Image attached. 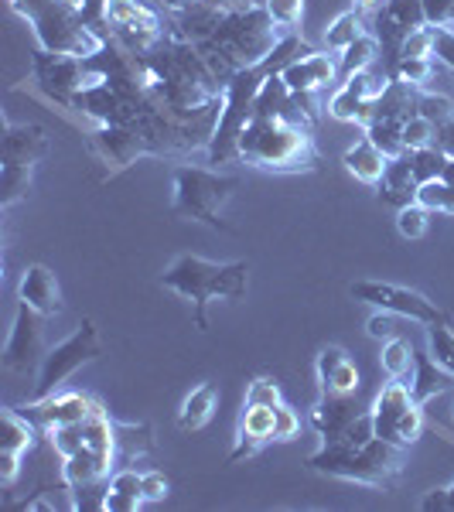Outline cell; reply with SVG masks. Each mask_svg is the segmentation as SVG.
Returning a JSON list of instances; mask_svg holds the SVG:
<instances>
[{
    "label": "cell",
    "instance_id": "obj_47",
    "mask_svg": "<svg viewBox=\"0 0 454 512\" xmlns=\"http://www.w3.org/2000/svg\"><path fill=\"white\" fill-rule=\"evenodd\" d=\"M434 147L448 154V158H454V113L448 120L434 123Z\"/></svg>",
    "mask_w": 454,
    "mask_h": 512
},
{
    "label": "cell",
    "instance_id": "obj_38",
    "mask_svg": "<svg viewBox=\"0 0 454 512\" xmlns=\"http://www.w3.org/2000/svg\"><path fill=\"white\" fill-rule=\"evenodd\" d=\"M434 72H437L434 59H400V62H396V76L393 79H403V82H410V86L424 89L427 82L434 79Z\"/></svg>",
    "mask_w": 454,
    "mask_h": 512
},
{
    "label": "cell",
    "instance_id": "obj_49",
    "mask_svg": "<svg viewBox=\"0 0 454 512\" xmlns=\"http://www.w3.org/2000/svg\"><path fill=\"white\" fill-rule=\"evenodd\" d=\"M420 509H424V512H451L448 489H431L424 499H420Z\"/></svg>",
    "mask_w": 454,
    "mask_h": 512
},
{
    "label": "cell",
    "instance_id": "obj_8",
    "mask_svg": "<svg viewBox=\"0 0 454 512\" xmlns=\"http://www.w3.org/2000/svg\"><path fill=\"white\" fill-rule=\"evenodd\" d=\"M99 355H103V338H99L96 321L82 318L76 332L69 338H62L55 349L45 352L41 369H38V383H35V390H31V400H45V396L59 393L86 362L99 359Z\"/></svg>",
    "mask_w": 454,
    "mask_h": 512
},
{
    "label": "cell",
    "instance_id": "obj_48",
    "mask_svg": "<svg viewBox=\"0 0 454 512\" xmlns=\"http://www.w3.org/2000/svg\"><path fill=\"white\" fill-rule=\"evenodd\" d=\"M434 55L441 59L448 69L454 72V35H448V31L437 28V41H434Z\"/></svg>",
    "mask_w": 454,
    "mask_h": 512
},
{
    "label": "cell",
    "instance_id": "obj_13",
    "mask_svg": "<svg viewBox=\"0 0 454 512\" xmlns=\"http://www.w3.org/2000/svg\"><path fill=\"white\" fill-rule=\"evenodd\" d=\"M38 444V424L14 407L4 410V437H0V485L11 489L21 472V458Z\"/></svg>",
    "mask_w": 454,
    "mask_h": 512
},
{
    "label": "cell",
    "instance_id": "obj_17",
    "mask_svg": "<svg viewBox=\"0 0 454 512\" xmlns=\"http://www.w3.org/2000/svg\"><path fill=\"white\" fill-rule=\"evenodd\" d=\"M222 18H226V7L222 4H216V0H195L185 11L168 14V28L171 35L192 41V45H205L219 31Z\"/></svg>",
    "mask_w": 454,
    "mask_h": 512
},
{
    "label": "cell",
    "instance_id": "obj_51",
    "mask_svg": "<svg viewBox=\"0 0 454 512\" xmlns=\"http://www.w3.org/2000/svg\"><path fill=\"white\" fill-rule=\"evenodd\" d=\"M195 0H154V7H161V11L175 14V11H185V7H192Z\"/></svg>",
    "mask_w": 454,
    "mask_h": 512
},
{
    "label": "cell",
    "instance_id": "obj_16",
    "mask_svg": "<svg viewBox=\"0 0 454 512\" xmlns=\"http://www.w3.org/2000/svg\"><path fill=\"white\" fill-rule=\"evenodd\" d=\"M386 86H390V79H386L383 72L376 69V65H373V69L352 72V76L345 79V86L332 96V106H328V113H332L335 120L356 123L362 106H366L369 99H376Z\"/></svg>",
    "mask_w": 454,
    "mask_h": 512
},
{
    "label": "cell",
    "instance_id": "obj_20",
    "mask_svg": "<svg viewBox=\"0 0 454 512\" xmlns=\"http://www.w3.org/2000/svg\"><path fill=\"white\" fill-rule=\"evenodd\" d=\"M18 301L31 304V308L41 311L45 318L62 315V291H59V280H55V274H52L48 267H41V263H31V267L21 274Z\"/></svg>",
    "mask_w": 454,
    "mask_h": 512
},
{
    "label": "cell",
    "instance_id": "obj_24",
    "mask_svg": "<svg viewBox=\"0 0 454 512\" xmlns=\"http://www.w3.org/2000/svg\"><path fill=\"white\" fill-rule=\"evenodd\" d=\"M454 390V376L444 366H437V359L431 352H417L414 349V383H410V396L424 407L434 396Z\"/></svg>",
    "mask_w": 454,
    "mask_h": 512
},
{
    "label": "cell",
    "instance_id": "obj_27",
    "mask_svg": "<svg viewBox=\"0 0 454 512\" xmlns=\"http://www.w3.org/2000/svg\"><path fill=\"white\" fill-rule=\"evenodd\" d=\"M154 451L151 424H117V465H130L140 454Z\"/></svg>",
    "mask_w": 454,
    "mask_h": 512
},
{
    "label": "cell",
    "instance_id": "obj_7",
    "mask_svg": "<svg viewBox=\"0 0 454 512\" xmlns=\"http://www.w3.org/2000/svg\"><path fill=\"white\" fill-rule=\"evenodd\" d=\"M236 188H239L236 175H222V171L195 168V164L188 168V164H181V168H175L171 216L205 222V226H212V229L233 233V226L222 219V209H226V202L236 195Z\"/></svg>",
    "mask_w": 454,
    "mask_h": 512
},
{
    "label": "cell",
    "instance_id": "obj_32",
    "mask_svg": "<svg viewBox=\"0 0 454 512\" xmlns=\"http://www.w3.org/2000/svg\"><path fill=\"white\" fill-rule=\"evenodd\" d=\"M376 62H379V41H376V35H362V38H356L342 52V72H345V76H352V72H362V69H373Z\"/></svg>",
    "mask_w": 454,
    "mask_h": 512
},
{
    "label": "cell",
    "instance_id": "obj_35",
    "mask_svg": "<svg viewBox=\"0 0 454 512\" xmlns=\"http://www.w3.org/2000/svg\"><path fill=\"white\" fill-rule=\"evenodd\" d=\"M427 226H431V209H424L420 202L403 205V209L396 212V229H400V236L420 239V236H427Z\"/></svg>",
    "mask_w": 454,
    "mask_h": 512
},
{
    "label": "cell",
    "instance_id": "obj_22",
    "mask_svg": "<svg viewBox=\"0 0 454 512\" xmlns=\"http://www.w3.org/2000/svg\"><path fill=\"white\" fill-rule=\"evenodd\" d=\"M318 383L325 393H359V366L338 345H325L318 352Z\"/></svg>",
    "mask_w": 454,
    "mask_h": 512
},
{
    "label": "cell",
    "instance_id": "obj_15",
    "mask_svg": "<svg viewBox=\"0 0 454 512\" xmlns=\"http://www.w3.org/2000/svg\"><path fill=\"white\" fill-rule=\"evenodd\" d=\"M338 69H342V55H332V48H328V52H311V55H304V59L291 62L280 76H284L291 93L315 96L318 89H325L328 82H335Z\"/></svg>",
    "mask_w": 454,
    "mask_h": 512
},
{
    "label": "cell",
    "instance_id": "obj_19",
    "mask_svg": "<svg viewBox=\"0 0 454 512\" xmlns=\"http://www.w3.org/2000/svg\"><path fill=\"white\" fill-rule=\"evenodd\" d=\"M414 396H410V386L403 383V379H393V383H386L379 396L373 400V427H376V437H383V441L396 444V427H400L403 414H407L410 407H414Z\"/></svg>",
    "mask_w": 454,
    "mask_h": 512
},
{
    "label": "cell",
    "instance_id": "obj_18",
    "mask_svg": "<svg viewBox=\"0 0 454 512\" xmlns=\"http://www.w3.org/2000/svg\"><path fill=\"white\" fill-rule=\"evenodd\" d=\"M274 441V407H243L236 431V448L229 451V465L253 458L263 444Z\"/></svg>",
    "mask_w": 454,
    "mask_h": 512
},
{
    "label": "cell",
    "instance_id": "obj_41",
    "mask_svg": "<svg viewBox=\"0 0 454 512\" xmlns=\"http://www.w3.org/2000/svg\"><path fill=\"white\" fill-rule=\"evenodd\" d=\"M403 321H410V318H403V315H393V311H379V315L369 318V325H366V332L373 335V338H396V335H403Z\"/></svg>",
    "mask_w": 454,
    "mask_h": 512
},
{
    "label": "cell",
    "instance_id": "obj_1",
    "mask_svg": "<svg viewBox=\"0 0 454 512\" xmlns=\"http://www.w3.org/2000/svg\"><path fill=\"white\" fill-rule=\"evenodd\" d=\"M315 96H297L280 72L263 82L253 120L239 137V161L270 175H311L321 168L315 144Z\"/></svg>",
    "mask_w": 454,
    "mask_h": 512
},
{
    "label": "cell",
    "instance_id": "obj_36",
    "mask_svg": "<svg viewBox=\"0 0 454 512\" xmlns=\"http://www.w3.org/2000/svg\"><path fill=\"white\" fill-rule=\"evenodd\" d=\"M48 441H52V448L62 454V458H72V454H79L86 448V431H82V420L79 424H59L48 431Z\"/></svg>",
    "mask_w": 454,
    "mask_h": 512
},
{
    "label": "cell",
    "instance_id": "obj_39",
    "mask_svg": "<svg viewBox=\"0 0 454 512\" xmlns=\"http://www.w3.org/2000/svg\"><path fill=\"white\" fill-rule=\"evenodd\" d=\"M263 7H267V14L274 18L277 28L284 31H294L304 18V0H267Z\"/></svg>",
    "mask_w": 454,
    "mask_h": 512
},
{
    "label": "cell",
    "instance_id": "obj_42",
    "mask_svg": "<svg viewBox=\"0 0 454 512\" xmlns=\"http://www.w3.org/2000/svg\"><path fill=\"white\" fill-rule=\"evenodd\" d=\"M297 431H301V417L294 414V407L277 403L274 407V441H294Z\"/></svg>",
    "mask_w": 454,
    "mask_h": 512
},
{
    "label": "cell",
    "instance_id": "obj_43",
    "mask_svg": "<svg viewBox=\"0 0 454 512\" xmlns=\"http://www.w3.org/2000/svg\"><path fill=\"white\" fill-rule=\"evenodd\" d=\"M451 113H454L451 99H444L437 93H420V117H427L431 123H441V120H448Z\"/></svg>",
    "mask_w": 454,
    "mask_h": 512
},
{
    "label": "cell",
    "instance_id": "obj_37",
    "mask_svg": "<svg viewBox=\"0 0 454 512\" xmlns=\"http://www.w3.org/2000/svg\"><path fill=\"white\" fill-rule=\"evenodd\" d=\"M280 400V386L277 379L270 376H257L250 379V386H246V396H243V407H277Z\"/></svg>",
    "mask_w": 454,
    "mask_h": 512
},
{
    "label": "cell",
    "instance_id": "obj_30",
    "mask_svg": "<svg viewBox=\"0 0 454 512\" xmlns=\"http://www.w3.org/2000/svg\"><path fill=\"white\" fill-rule=\"evenodd\" d=\"M31 171L35 168H28V164H4L0 168V205L4 209L18 205L31 192Z\"/></svg>",
    "mask_w": 454,
    "mask_h": 512
},
{
    "label": "cell",
    "instance_id": "obj_46",
    "mask_svg": "<svg viewBox=\"0 0 454 512\" xmlns=\"http://www.w3.org/2000/svg\"><path fill=\"white\" fill-rule=\"evenodd\" d=\"M420 4H424V14H427V24H431V28H441V24L451 21L454 0H420Z\"/></svg>",
    "mask_w": 454,
    "mask_h": 512
},
{
    "label": "cell",
    "instance_id": "obj_50",
    "mask_svg": "<svg viewBox=\"0 0 454 512\" xmlns=\"http://www.w3.org/2000/svg\"><path fill=\"white\" fill-rule=\"evenodd\" d=\"M226 11H250V7H263L267 0H216Z\"/></svg>",
    "mask_w": 454,
    "mask_h": 512
},
{
    "label": "cell",
    "instance_id": "obj_23",
    "mask_svg": "<svg viewBox=\"0 0 454 512\" xmlns=\"http://www.w3.org/2000/svg\"><path fill=\"white\" fill-rule=\"evenodd\" d=\"M417 178H414V158L407 154H400V158H393L386 164V175L379 181V202L383 205H393L396 212L403 209V205H414L417 202Z\"/></svg>",
    "mask_w": 454,
    "mask_h": 512
},
{
    "label": "cell",
    "instance_id": "obj_52",
    "mask_svg": "<svg viewBox=\"0 0 454 512\" xmlns=\"http://www.w3.org/2000/svg\"><path fill=\"white\" fill-rule=\"evenodd\" d=\"M359 7L362 11H369V7H376V0H359Z\"/></svg>",
    "mask_w": 454,
    "mask_h": 512
},
{
    "label": "cell",
    "instance_id": "obj_10",
    "mask_svg": "<svg viewBox=\"0 0 454 512\" xmlns=\"http://www.w3.org/2000/svg\"><path fill=\"white\" fill-rule=\"evenodd\" d=\"M349 294L356 297L362 304H373L379 311H393V315H403L417 325H444L448 311L437 308V301H431L427 294L420 291H410V287H400V284H383V280H356L349 287Z\"/></svg>",
    "mask_w": 454,
    "mask_h": 512
},
{
    "label": "cell",
    "instance_id": "obj_53",
    "mask_svg": "<svg viewBox=\"0 0 454 512\" xmlns=\"http://www.w3.org/2000/svg\"><path fill=\"white\" fill-rule=\"evenodd\" d=\"M448 502H451V512H454V485L448 489Z\"/></svg>",
    "mask_w": 454,
    "mask_h": 512
},
{
    "label": "cell",
    "instance_id": "obj_34",
    "mask_svg": "<svg viewBox=\"0 0 454 512\" xmlns=\"http://www.w3.org/2000/svg\"><path fill=\"white\" fill-rule=\"evenodd\" d=\"M410 158H414V178L417 185H424V181H434V178H444V168H448V154L437 151V147H420V151H410Z\"/></svg>",
    "mask_w": 454,
    "mask_h": 512
},
{
    "label": "cell",
    "instance_id": "obj_6",
    "mask_svg": "<svg viewBox=\"0 0 454 512\" xmlns=\"http://www.w3.org/2000/svg\"><path fill=\"white\" fill-rule=\"evenodd\" d=\"M7 4L31 24L45 52L89 59L106 45L82 18V0H7Z\"/></svg>",
    "mask_w": 454,
    "mask_h": 512
},
{
    "label": "cell",
    "instance_id": "obj_5",
    "mask_svg": "<svg viewBox=\"0 0 454 512\" xmlns=\"http://www.w3.org/2000/svg\"><path fill=\"white\" fill-rule=\"evenodd\" d=\"M403 451L407 448L383 441V437H373L369 444H321L308 458V472L393 492L403 475Z\"/></svg>",
    "mask_w": 454,
    "mask_h": 512
},
{
    "label": "cell",
    "instance_id": "obj_12",
    "mask_svg": "<svg viewBox=\"0 0 454 512\" xmlns=\"http://www.w3.org/2000/svg\"><path fill=\"white\" fill-rule=\"evenodd\" d=\"M45 321L48 318L41 311L18 301V315H14L11 335H7L4 345V369H11L18 376L41 369V359H45Z\"/></svg>",
    "mask_w": 454,
    "mask_h": 512
},
{
    "label": "cell",
    "instance_id": "obj_45",
    "mask_svg": "<svg viewBox=\"0 0 454 512\" xmlns=\"http://www.w3.org/2000/svg\"><path fill=\"white\" fill-rule=\"evenodd\" d=\"M140 506H144V499H137V495H123L117 489H106L103 512H137Z\"/></svg>",
    "mask_w": 454,
    "mask_h": 512
},
{
    "label": "cell",
    "instance_id": "obj_33",
    "mask_svg": "<svg viewBox=\"0 0 454 512\" xmlns=\"http://www.w3.org/2000/svg\"><path fill=\"white\" fill-rule=\"evenodd\" d=\"M427 352L437 359V366H444L454 376V332H451V321H444V325H427Z\"/></svg>",
    "mask_w": 454,
    "mask_h": 512
},
{
    "label": "cell",
    "instance_id": "obj_21",
    "mask_svg": "<svg viewBox=\"0 0 454 512\" xmlns=\"http://www.w3.org/2000/svg\"><path fill=\"white\" fill-rule=\"evenodd\" d=\"M48 154V130L38 123H7L4 127V164H35Z\"/></svg>",
    "mask_w": 454,
    "mask_h": 512
},
{
    "label": "cell",
    "instance_id": "obj_2",
    "mask_svg": "<svg viewBox=\"0 0 454 512\" xmlns=\"http://www.w3.org/2000/svg\"><path fill=\"white\" fill-rule=\"evenodd\" d=\"M304 55H311V48L304 45L294 31H287V35L280 38V45L260 65L239 69L222 82V113H219L216 134H212V144H209V164L239 161V137H243L246 123L253 120V106H257L263 82L274 76V72H284L291 62L304 59Z\"/></svg>",
    "mask_w": 454,
    "mask_h": 512
},
{
    "label": "cell",
    "instance_id": "obj_9",
    "mask_svg": "<svg viewBox=\"0 0 454 512\" xmlns=\"http://www.w3.org/2000/svg\"><path fill=\"white\" fill-rule=\"evenodd\" d=\"M311 427L325 444H369L376 437L373 407H362L359 393H325L311 410Z\"/></svg>",
    "mask_w": 454,
    "mask_h": 512
},
{
    "label": "cell",
    "instance_id": "obj_11",
    "mask_svg": "<svg viewBox=\"0 0 454 512\" xmlns=\"http://www.w3.org/2000/svg\"><path fill=\"white\" fill-rule=\"evenodd\" d=\"M31 76H35L41 93L52 99L55 106H62V110H69L72 96H76L79 89L93 86L99 79L96 72H89L86 59H79V55H62V52H45V48H38L35 59H31Z\"/></svg>",
    "mask_w": 454,
    "mask_h": 512
},
{
    "label": "cell",
    "instance_id": "obj_26",
    "mask_svg": "<svg viewBox=\"0 0 454 512\" xmlns=\"http://www.w3.org/2000/svg\"><path fill=\"white\" fill-rule=\"evenodd\" d=\"M342 164L359 181H366V185H379V181H383V175H386V164H390V158H386V154L379 151L373 140L366 137V140H359L356 147H349V151H345Z\"/></svg>",
    "mask_w": 454,
    "mask_h": 512
},
{
    "label": "cell",
    "instance_id": "obj_31",
    "mask_svg": "<svg viewBox=\"0 0 454 512\" xmlns=\"http://www.w3.org/2000/svg\"><path fill=\"white\" fill-rule=\"evenodd\" d=\"M366 137L373 140V144L390 161L400 158V154H407V144H403V120H376V123H369Z\"/></svg>",
    "mask_w": 454,
    "mask_h": 512
},
{
    "label": "cell",
    "instance_id": "obj_40",
    "mask_svg": "<svg viewBox=\"0 0 454 512\" xmlns=\"http://www.w3.org/2000/svg\"><path fill=\"white\" fill-rule=\"evenodd\" d=\"M403 144H407V151H420V147H431L434 144V123L427 117H410L403 123Z\"/></svg>",
    "mask_w": 454,
    "mask_h": 512
},
{
    "label": "cell",
    "instance_id": "obj_4",
    "mask_svg": "<svg viewBox=\"0 0 454 512\" xmlns=\"http://www.w3.org/2000/svg\"><path fill=\"white\" fill-rule=\"evenodd\" d=\"M161 284L192 304L195 328L198 332H205V328H209V315H205L209 301H216V297L243 301L246 284H250V267H246L243 260L212 263V260H202V256H195V253H181L178 260L161 274Z\"/></svg>",
    "mask_w": 454,
    "mask_h": 512
},
{
    "label": "cell",
    "instance_id": "obj_14",
    "mask_svg": "<svg viewBox=\"0 0 454 512\" xmlns=\"http://www.w3.org/2000/svg\"><path fill=\"white\" fill-rule=\"evenodd\" d=\"M99 403L93 400L89 393H52L45 396V400H28V407H24V414L35 420L38 427H45V431H52V427L59 424H79V420H86Z\"/></svg>",
    "mask_w": 454,
    "mask_h": 512
},
{
    "label": "cell",
    "instance_id": "obj_44",
    "mask_svg": "<svg viewBox=\"0 0 454 512\" xmlns=\"http://www.w3.org/2000/svg\"><path fill=\"white\" fill-rule=\"evenodd\" d=\"M171 492V482L161 472H144V502H164Z\"/></svg>",
    "mask_w": 454,
    "mask_h": 512
},
{
    "label": "cell",
    "instance_id": "obj_28",
    "mask_svg": "<svg viewBox=\"0 0 454 512\" xmlns=\"http://www.w3.org/2000/svg\"><path fill=\"white\" fill-rule=\"evenodd\" d=\"M379 366H383V373L390 379L407 376L410 366H414V345H410V338H403V335L386 338L383 352H379Z\"/></svg>",
    "mask_w": 454,
    "mask_h": 512
},
{
    "label": "cell",
    "instance_id": "obj_25",
    "mask_svg": "<svg viewBox=\"0 0 454 512\" xmlns=\"http://www.w3.org/2000/svg\"><path fill=\"white\" fill-rule=\"evenodd\" d=\"M216 407H219L216 383H198L195 390L185 396V403H181L178 427L181 431H202V427L216 417Z\"/></svg>",
    "mask_w": 454,
    "mask_h": 512
},
{
    "label": "cell",
    "instance_id": "obj_29",
    "mask_svg": "<svg viewBox=\"0 0 454 512\" xmlns=\"http://www.w3.org/2000/svg\"><path fill=\"white\" fill-rule=\"evenodd\" d=\"M366 35V21H362V11H345L338 14V18L328 24L325 31V45L332 48V52H345V48L352 45L356 38Z\"/></svg>",
    "mask_w": 454,
    "mask_h": 512
},
{
    "label": "cell",
    "instance_id": "obj_3",
    "mask_svg": "<svg viewBox=\"0 0 454 512\" xmlns=\"http://www.w3.org/2000/svg\"><path fill=\"white\" fill-rule=\"evenodd\" d=\"M284 35L287 31L277 28L274 18L267 14V7L226 11L219 31L205 41V45H198V52L205 55V62L216 72V79H229L239 69L260 65L280 45Z\"/></svg>",
    "mask_w": 454,
    "mask_h": 512
}]
</instances>
